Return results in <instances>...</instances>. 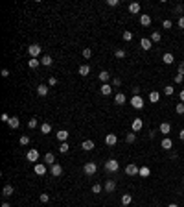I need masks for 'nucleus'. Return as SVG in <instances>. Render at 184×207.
<instances>
[{"label":"nucleus","mask_w":184,"mask_h":207,"mask_svg":"<svg viewBox=\"0 0 184 207\" xmlns=\"http://www.w3.org/2000/svg\"><path fill=\"white\" fill-rule=\"evenodd\" d=\"M105 170H107V172H118V170H120V163H118L116 159H109V161L105 163Z\"/></svg>","instance_id":"f257e3e1"},{"label":"nucleus","mask_w":184,"mask_h":207,"mask_svg":"<svg viewBox=\"0 0 184 207\" xmlns=\"http://www.w3.org/2000/svg\"><path fill=\"white\" fill-rule=\"evenodd\" d=\"M2 120H4V122H9V115H7V113H4V115H2Z\"/></svg>","instance_id":"4d7b16f0"},{"label":"nucleus","mask_w":184,"mask_h":207,"mask_svg":"<svg viewBox=\"0 0 184 207\" xmlns=\"http://www.w3.org/2000/svg\"><path fill=\"white\" fill-rule=\"evenodd\" d=\"M100 93H101L103 96H109V94L112 93V85H111V83H101V87H100Z\"/></svg>","instance_id":"6e6552de"},{"label":"nucleus","mask_w":184,"mask_h":207,"mask_svg":"<svg viewBox=\"0 0 184 207\" xmlns=\"http://www.w3.org/2000/svg\"><path fill=\"white\" fill-rule=\"evenodd\" d=\"M129 13H135V15L140 13V4L138 2H131L129 4Z\"/></svg>","instance_id":"5701e85b"},{"label":"nucleus","mask_w":184,"mask_h":207,"mask_svg":"<svg viewBox=\"0 0 184 207\" xmlns=\"http://www.w3.org/2000/svg\"><path fill=\"white\" fill-rule=\"evenodd\" d=\"M179 74H182L184 76V61L182 63H179Z\"/></svg>","instance_id":"5fc2aeb1"},{"label":"nucleus","mask_w":184,"mask_h":207,"mask_svg":"<svg viewBox=\"0 0 184 207\" xmlns=\"http://www.w3.org/2000/svg\"><path fill=\"white\" fill-rule=\"evenodd\" d=\"M159 100H160V94H159L157 91H151V93H149V102H151V104H157Z\"/></svg>","instance_id":"c85d7f7f"},{"label":"nucleus","mask_w":184,"mask_h":207,"mask_svg":"<svg viewBox=\"0 0 184 207\" xmlns=\"http://www.w3.org/2000/svg\"><path fill=\"white\" fill-rule=\"evenodd\" d=\"M120 4V0H107V6H111V7H116Z\"/></svg>","instance_id":"49530a36"},{"label":"nucleus","mask_w":184,"mask_h":207,"mask_svg":"<svg viewBox=\"0 0 184 207\" xmlns=\"http://www.w3.org/2000/svg\"><path fill=\"white\" fill-rule=\"evenodd\" d=\"M179 96H181V102H182V104H184V89H182V91H181V94H179Z\"/></svg>","instance_id":"052dcab7"},{"label":"nucleus","mask_w":184,"mask_h":207,"mask_svg":"<svg viewBox=\"0 0 184 207\" xmlns=\"http://www.w3.org/2000/svg\"><path fill=\"white\" fill-rule=\"evenodd\" d=\"M37 124H39V120H37V118H29V120H28V128H29V130H35V128H37Z\"/></svg>","instance_id":"e433bc0d"},{"label":"nucleus","mask_w":184,"mask_h":207,"mask_svg":"<svg viewBox=\"0 0 184 207\" xmlns=\"http://www.w3.org/2000/svg\"><path fill=\"white\" fill-rule=\"evenodd\" d=\"M171 26H173V22H171V20H168V19H166L164 22H162V28H164V30H170Z\"/></svg>","instance_id":"37998d69"},{"label":"nucleus","mask_w":184,"mask_h":207,"mask_svg":"<svg viewBox=\"0 0 184 207\" xmlns=\"http://www.w3.org/2000/svg\"><path fill=\"white\" fill-rule=\"evenodd\" d=\"M96 170H98V167H96V163H85V167H83V172H85V176H94L96 174Z\"/></svg>","instance_id":"f03ea898"},{"label":"nucleus","mask_w":184,"mask_h":207,"mask_svg":"<svg viewBox=\"0 0 184 207\" xmlns=\"http://www.w3.org/2000/svg\"><path fill=\"white\" fill-rule=\"evenodd\" d=\"M7 124H9V128H11V130H17V128H18V126H20V120H18V118H17V117H11V118H9V122H7Z\"/></svg>","instance_id":"b1692460"},{"label":"nucleus","mask_w":184,"mask_h":207,"mask_svg":"<svg viewBox=\"0 0 184 207\" xmlns=\"http://www.w3.org/2000/svg\"><path fill=\"white\" fill-rule=\"evenodd\" d=\"M28 54H29L31 57H39V56H41V44H37V43L29 44V46H28Z\"/></svg>","instance_id":"7ed1b4c3"},{"label":"nucleus","mask_w":184,"mask_h":207,"mask_svg":"<svg viewBox=\"0 0 184 207\" xmlns=\"http://www.w3.org/2000/svg\"><path fill=\"white\" fill-rule=\"evenodd\" d=\"M28 65H29V68H37V67L41 65V59H37V57H31V59L28 61Z\"/></svg>","instance_id":"2f4dec72"},{"label":"nucleus","mask_w":184,"mask_h":207,"mask_svg":"<svg viewBox=\"0 0 184 207\" xmlns=\"http://www.w3.org/2000/svg\"><path fill=\"white\" fill-rule=\"evenodd\" d=\"M182 80H184V76L177 72V74H175V83H182Z\"/></svg>","instance_id":"09e8293b"},{"label":"nucleus","mask_w":184,"mask_h":207,"mask_svg":"<svg viewBox=\"0 0 184 207\" xmlns=\"http://www.w3.org/2000/svg\"><path fill=\"white\" fill-rule=\"evenodd\" d=\"M131 128H133V131L136 133V131H140L142 128H144V120L142 118H135L133 120V124H131Z\"/></svg>","instance_id":"1a4fd4ad"},{"label":"nucleus","mask_w":184,"mask_h":207,"mask_svg":"<svg viewBox=\"0 0 184 207\" xmlns=\"http://www.w3.org/2000/svg\"><path fill=\"white\" fill-rule=\"evenodd\" d=\"M90 56H92V50H90V48H85V50H83V57H85V59H88Z\"/></svg>","instance_id":"a18cd8bd"},{"label":"nucleus","mask_w":184,"mask_h":207,"mask_svg":"<svg viewBox=\"0 0 184 207\" xmlns=\"http://www.w3.org/2000/svg\"><path fill=\"white\" fill-rule=\"evenodd\" d=\"M122 85V80L120 78H112V87H120Z\"/></svg>","instance_id":"de8ad7c7"},{"label":"nucleus","mask_w":184,"mask_h":207,"mask_svg":"<svg viewBox=\"0 0 184 207\" xmlns=\"http://www.w3.org/2000/svg\"><path fill=\"white\" fill-rule=\"evenodd\" d=\"M81 148H83L85 152H90V150H94V141H90V139H87V141H83V144H81Z\"/></svg>","instance_id":"dca6fc26"},{"label":"nucleus","mask_w":184,"mask_h":207,"mask_svg":"<svg viewBox=\"0 0 184 207\" xmlns=\"http://www.w3.org/2000/svg\"><path fill=\"white\" fill-rule=\"evenodd\" d=\"M131 202H133V196H131V194H123V196H122V205L123 207L131 205Z\"/></svg>","instance_id":"c756f323"},{"label":"nucleus","mask_w":184,"mask_h":207,"mask_svg":"<svg viewBox=\"0 0 184 207\" xmlns=\"http://www.w3.org/2000/svg\"><path fill=\"white\" fill-rule=\"evenodd\" d=\"M68 135H70V133H68L66 130H59V131H57V139H59L61 143H66V139H68Z\"/></svg>","instance_id":"aec40b11"},{"label":"nucleus","mask_w":184,"mask_h":207,"mask_svg":"<svg viewBox=\"0 0 184 207\" xmlns=\"http://www.w3.org/2000/svg\"><path fill=\"white\" fill-rule=\"evenodd\" d=\"M164 94H166V96H171V94H173V85H166V87H164Z\"/></svg>","instance_id":"ea45409f"},{"label":"nucleus","mask_w":184,"mask_h":207,"mask_svg":"<svg viewBox=\"0 0 184 207\" xmlns=\"http://www.w3.org/2000/svg\"><path fill=\"white\" fill-rule=\"evenodd\" d=\"M26 159H28L29 163H37V159H39V152H37L35 148L28 150V152H26Z\"/></svg>","instance_id":"39448f33"},{"label":"nucleus","mask_w":184,"mask_h":207,"mask_svg":"<svg viewBox=\"0 0 184 207\" xmlns=\"http://www.w3.org/2000/svg\"><path fill=\"white\" fill-rule=\"evenodd\" d=\"M100 81H101V83H109V81H111V74H109L107 70H101V72H100Z\"/></svg>","instance_id":"6ab92c4d"},{"label":"nucleus","mask_w":184,"mask_h":207,"mask_svg":"<svg viewBox=\"0 0 184 207\" xmlns=\"http://www.w3.org/2000/svg\"><path fill=\"white\" fill-rule=\"evenodd\" d=\"M18 143H20V144H22V146H28V144H29V137H28V135H22V137H20V141H18Z\"/></svg>","instance_id":"a19ab883"},{"label":"nucleus","mask_w":184,"mask_h":207,"mask_svg":"<svg viewBox=\"0 0 184 207\" xmlns=\"http://www.w3.org/2000/svg\"><path fill=\"white\" fill-rule=\"evenodd\" d=\"M48 85H50V87H52V85H57V78H55V76H52V78L48 80Z\"/></svg>","instance_id":"3c124183"},{"label":"nucleus","mask_w":184,"mask_h":207,"mask_svg":"<svg viewBox=\"0 0 184 207\" xmlns=\"http://www.w3.org/2000/svg\"><path fill=\"white\" fill-rule=\"evenodd\" d=\"M179 139H181V141H184V130H181V131H179Z\"/></svg>","instance_id":"bf43d9fd"},{"label":"nucleus","mask_w":184,"mask_h":207,"mask_svg":"<svg viewBox=\"0 0 184 207\" xmlns=\"http://www.w3.org/2000/svg\"><path fill=\"white\" fill-rule=\"evenodd\" d=\"M2 207H11V205H9L7 202H4V204H2Z\"/></svg>","instance_id":"680f3d73"},{"label":"nucleus","mask_w":184,"mask_h":207,"mask_svg":"<svg viewBox=\"0 0 184 207\" xmlns=\"http://www.w3.org/2000/svg\"><path fill=\"white\" fill-rule=\"evenodd\" d=\"M140 24H142L144 28L151 26V17H149V15H146V13H144V15H140Z\"/></svg>","instance_id":"ddd939ff"},{"label":"nucleus","mask_w":184,"mask_h":207,"mask_svg":"<svg viewBox=\"0 0 184 207\" xmlns=\"http://www.w3.org/2000/svg\"><path fill=\"white\" fill-rule=\"evenodd\" d=\"M140 46H142V50H151V46H153V41L144 37V39L140 41Z\"/></svg>","instance_id":"4468645a"},{"label":"nucleus","mask_w":184,"mask_h":207,"mask_svg":"<svg viewBox=\"0 0 184 207\" xmlns=\"http://www.w3.org/2000/svg\"><path fill=\"white\" fill-rule=\"evenodd\" d=\"M33 170H35V174H37V176H44V174H46V167H44L42 163H37Z\"/></svg>","instance_id":"f3484780"},{"label":"nucleus","mask_w":184,"mask_h":207,"mask_svg":"<svg viewBox=\"0 0 184 207\" xmlns=\"http://www.w3.org/2000/svg\"><path fill=\"white\" fill-rule=\"evenodd\" d=\"M162 61H164L166 65H171V63L175 61V57H173V54H170V52H168V54H164V56H162Z\"/></svg>","instance_id":"cd10ccee"},{"label":"nucleus","mask_w":184,"mask_h":207,"mask_svg":"<svg viewBox=\"0 0 184 207\" xmlns=\"http://www.w3.org/2000/svg\"><path fill=\"white\" fill-rule=\"evenodd\" d=\"M182 11H184V7H182V6H177V7H175V13H177V15H181Z\"/></svg>","instance_id":"864d4df0"},{"label":"nucleus","mask_w":184,"mask_h":207,"mask_svg":"<svg viewBox=\"0 0 184 207\" xmlns=\"http://www.w3.org/2000/svg\"><path fill=\"white\" fill-rule=\"evenodd\" d=\"M92 193H94V194H100V193H101V185H94V187H92Z\"/></svg>","instance_id":"603ef678"},{"label":"nucleus","mask_w":184,"mask_h":207,"mask_svg":"<svg viewBox=\"0 0 184 207\" xmlns=\"http://www.w3.org/2000/svg\"><path fill=\"white\" fill-rule=\"evenodd\" d=\"M13 193H15V189H13L11 185H6V187L2 189V196H4V198H9Z\"/></svg>","instance_id":"4be33fe9"},{"label":"nucleus","mask_w":184,"mask_h":207,"mask_svg":"<svg viewBox=\"0 0 184 207\" xmlns=\"http://www.w3.org/2000/svg\"><path fill=\"white\" fill-rule=\"evenodd\" d=\"M2 76L7 78V76H9V70H7V68H2Z\"/></svg>","instance_id":"6e6d98bb"},{"label":"nucleus","mask_w":184,"mask_h":207,"mask_svg":"<svg viewBox=\"0 0 184 207\" xmlns=\"http://www.w3.org/2000/svg\"><path fill=\"white\" fill-rule=\"evenodd\" d=\"M50 131H52V126H50V122H42V124H41V133H42V135H48Z\"/></svg>","instance_id":"393cba45"},{"label":"nucleus","mask_w":184,"mask_h":207,"mask_svg":"<svg viewBox=\"0 0 184 207\" xmlns=\"http://www.w3.org/2000/svg\"><path fill=\"white\" fill-rule=\"evenodd\" d=\"M170 157H171V159H177L179 155H177V152H171V154H170Z\"/></svg>","instance_id":"13d9d810"},{"label":"nucleus","mask_w":184,"mask_h":207,"mask_svg":"<svg viewBox=\"0 0 184 207\" xmlns=\"http://www.w3.org/2000/svg\"><path fill=\"white\" fill-rule=\"evenodd\" d=\"M41 65H44V67H52V65H53L52 56H42V57H41Z\"/></svg>","instance_id":"a211bd4d"},{"label":"nucleus","mask_w":184,"mask_h":207,"mask_svg":"<svg viewBox=\"0 0 184 207\" xmlns=\"http://www.w3.org/2000/svg\"><path fill=\"white\" fill-rule=\"evenodd\" d=\"M125 102H127V96H125L123 93H118V94L114 96V104H116V106H123Z\"/></svg>","instance_id":"9b49d317"},{"label":"nucleus","mask_w":184,"mask_h":207,"mask_svg":"<svg viewBox=\"0 0 184 207\" xmlns=\"http://www.w3.org/2000/svg\"><path fill=\"white\" fill-rule=\"evenodd\" d=\"M44 163H48V165H55V157H53V154H46V155H44Z\"/></svg>","instance_id":"72a5a7b5"},{"label":"nucleus","mask_w":184,"mask_h":207,"mask_svg":"<svg viewBox=\"0 0 184 207\" xmlns=\"http://www.w3.org/2000/svg\"><path fill=\"white\" fill-rule=\"evenodd\" d=\"M48 91H50V85H42V83H41V85L37 87V94H39V96H46Z\"/></svg>","instance_id":"2eb2a0df"},{"label":"nucleus","mask_w":184,"mask_h":207,"mask_svg":"<svg viewBox=\"0 0 184 207\" xmlns=\"http://www.w3.org/2000/svg\"><path fill=\"white\" fill-rule=\"evenodd\" d=\"M149 39H151V41H153V43H159V41H160V39H162V35H160V31H153V33H151V37H149Z\"/></svg>","instance_id":"f704fd0d"},{"label":"nucleus","mask_w":184,"mask_h":207,"mask_svg":"<svg viewBox=\"0 0 184 207\" xmlns=\"http://www.w3.org/2000/svg\"><path fill=\"white\" fill-rule=\"evenodd\" d=\"M168 207H179V205H177V204H170Z\"/></svg>","instance_id":"e2e57ef3"},{"label":"nucleus","mask_w":184,"mask_h":207,"mask_svg":"<svg viewBox=\"0 0 184 207\" xmlns=\"http://www.w3.org/2000/svg\"><path fill=\"white\" fill-rule=\"evenodd\" d=\"M177 26H179L181 30H184V15H182V17H179V20H177Z\"/></svg>","instance_id":"8fccbe9b"},{"label":"nucleus","mask_w":184,"mask_h":207,"mask_svg":"<svg viewBox=\"0 0 184 207\" xmlns=\"http://www.w3.org/2000/svg\"><path fill=\"white\" fill-rule=\"evenodd\" d=\"M123 41H129V43H131V41H133V31H129V30L123 31Z\"/></svg>","instance_id":"58836bf2"},{"label":"nucleus","mask_w":184,"mask_h":207,"mask_svg":"<svg viewBox=\"0 0 184 207\" xmlns=\"http://www.w3.org/2000/svg\"><path fill=\"white\" fill-rule=\"evenodd\" d=\"M182 185H184V180H182Z\"/></svg>","instance_id":"0e129e2a"},{"label":"nucleus","mask_w":184,"mask_h":207,"mask_svg":"<svg viewBox=\"0 0 184 207\" xmlns=\"http://www.w3.org/2000/svg\"><path fill=\"white\" fill-rule=\"evenodd\" d=\"M88 72H90V67L88 65H81L79 67V74L81 76H88Z\"/></svg>","instance_id":"473e14b6"},{"label":"nucleus","mask_w":184,"mask_h":207,"mask_svg":"<svg viewBox=\"0 0 184 207\" xmlns=\"http://www.w3.org/2000/svg\"><path fill=\"white\" fill-rule=\"evenodd\" d=\"M125 56H127V54H125V50H123V48L114 50V57H116V59H125Z\"/></svg>","instance_id":"7c9ffc66"},{"label":"nucleus","mask_w":184,"mask_h":207,"mask_svg":"<svg viewBox=\"0 0 184 207\" xmlns=\"http://www.w3.org/2000/svg\"><path fill=\"white\" fill-rule=\"evenodd\" d=\"M39 200H41V204H48V202H50V196H48L46 193H41V196H39Z\"/></svg>","instance_id":"4c0bfd02"},{"label":"nucleus","mask_w":184,"mask_h":207,"mask_svg":"<svg viewBox=\"0 0 184 207\" xmlns=\"http://www.w3.org/2000/svg\"><path fill=\"white\" fill-rule=\"evenodd\" d=\"M138 176H142V178H149V176H151V168H149V167H140Z\"/></svg>","instance_id":"a878e982"},{"label":"nucleus","mask_w":184,"mask_h":207,"mask_svg":"<svg viewBox=\"0 0 184 207\" xmlns=\"http://www.w3.org/2000/svg\"><path fill=\"white\" fill-rule=\"evenodd\" d=\"M160 146H162L164 150H171V148H173V143H171V139L164 137V139H162V143H160Z\"/></svg>","instance_id":"412c9836"},{"label":"nucleus","mask_w":184,"mask_h":207,"mask_svg":"<svg viewBox=\"0 0 184 207\" xmlns=\"http://www.w3.org/2000/svg\"><path fill=\"white\" fill-rule=\"evenodd\" d=\"M138 172H140V168H138L135 163H129V165L125 167V174H127V176H138Z\"/></svg>","instance_id":"423d86ee"},{"label":"nucleus","mask_w":184,"mask_h":207,"mask_svg":"<svg viewBox=\"0 0 184 207\" xmlns=\"http://www.w3.org/2000/svg\"><path fill=\"white\" fill-rule=\"evenodd\" d=\"M125 141H127L129 144H131V143H135V141H136V133H135V131L127 133V135H125Z\"/></svg>","instance_id":"c9c22d12"},{"label":"nucleus","mask_w":184,"mask_h":207,"mask_svg":"<svg viewBox=\"0 0 184 207\" xmlns=\"http://www.w3.org/2000/svg\"><path fill=\"white\" fill-rule=\"evenodd\" d=\"M68 148H70V146H68L66 143H61V144H59V152H61V154H66Z\"/></svg>","instance_id":"79ce46f5"},{"label":"nucleus","mask_w":184,"mask_h":207,"mask_svg":"<svg viewBox=\"0 0 184 207\" xmlns=\"http://www.w3.org/2000/svg\"><path fill=\"white\" fill-rule=\"evenodd\" d=\"M116 143H118L116 133H107V137H105V144H107V146H114Z\"/></svg>","instance_id":"0eeeda50"},{"label":"nucleus","mask_w":184,"mask_h":207,"mask_svg":"<svg viewBox=\"0 0 184 207\" xmlns=\"http://www.w3.org/2000/svg\"><path fill=\"white\" fill-rule=\"evenodd\" d=\"M50 172H52V176H53V178H59V176L63 174V167L55 163V165H52V168H50Z\"/></svg>","instance_id":"9d476101"},{"label":"nucleus","mask_w":184,"mask_h":207,"mask_svg":"<svg viewBox=\"0 0 184 207\" xmlns=\"http://www.w3.org/2000/svg\"><path fill=\"white\" fill-rule=\"evenodd\" d=\"M175 111L179 113V115H184V104L181 102V104H177V107H175Z\"/></svg>","instance_id":"c03bdc74"},{"label":"nucleus","mask_w":184,"mask_h":207,"mask_svg":"<svg viewBox=\"0 0 184 207\" xmlns=\"http://www.w3.org/2000/svg\"><path fill=\"white\" fill-rule=\"evenodd\" d=\"M159 131H160L162 135H168V133L171 131V124H170V122H162V124L159 126Z\"/></svg>","instance_id":"f8f14e48"},{"label":"nucleus","mask_w":184,"mask_h":207,"mask_svg":"<svg viewBox=\"0 0 184 207\" xmlns=\"http://www.w3.org/2000/svg\"><path fill=\"white\" fill-rule=\"evenodd\" d=\"M129 104H131L135 109H144V98H142V96H133V98L129 100Z\"/></svg>","instance_id":"20e7f679"},{"label":"nucleus","mask_w":184,"mask_h":207,"mask_svg":"<svg viewBox=\"0 0 184 207\" xmlns=\"http://www.w3.org/2000/svg\"><path fill=\"white\" fill-rule=\"evenodd\" d=\"M114 189H116V181H114V180H109V181L105 183V191H107V193H114Z\"/></svg>","instance_id":"bb28decb"}]
</instances>
